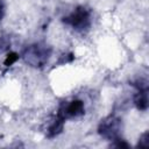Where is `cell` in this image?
<instances>
[{
    "label": "cell",
    "mask_w": 149,
    "mask_h": 149,
    "mask_svg": "<svg viewBox=\"0 0 149 149\" xmlns=\"http://www.w3.org/2000/svg\"><path fill=\"white\" fill-rule=\"evenodd\" d=\"M120 130H121V121H120V119H118L116 116H113V115H109V116L105 118L104 120H101V122L99 123V127H98V133L102 137L111 140V141L119 137Z\"/></svg>",
    "instance_id": "3"
},
{
    "label": "cell",
    "mask_w": 149,
    "mask_h": 149,
    "mask_svg": "<svg viewBox=\"0 0 149 149\" xmlns=\"http://www.w3.org/2000/svg\"><path fill=\"white\" fill-rule=\"evenodd\" d=\"M134 105L139 111H146L148 108V88L137 90L134 95Z\"/></svg>",
    "instance_id": "5"
},
{
    "label": "cell",
    "mask_w": 149,
    "mask_h": 149,
    "mask_svg": "<svg viewBox=\"0 0 149 149\" xmlns=\"http://www.w3.org/2000/svg\"><path fill=\"white\" fill-rule=\"evenodd\" d=\"M51 54V49L44 44H33L29 45L23 52V59L31 66L41 68L43 66Z\"/></svg>",
    "instance_id": "1"
},
{
    "label": "cell",
    "mask_w": 149,
    "mask_h": 149,
    "mask_svg": "<svg viewBox=\"0 0 149 149\" xmlns=\"http://www.w3.org/2000/svg\"><path fill=\"white\" fill-rule=\"evenodd\" d=\"M3 14H5V7H3V3H2V1L0 0V22H1L2 17H3Z\"/></svg>",
    "instance_id": "10"
},
{
    "label": "cell",
    "mask_w": 149,
    "mask_h": 149,
    "mask_svg": "<svg viewBox=\"0 0 149 149\" xmlns=\"http://www.w3.org/2000/svg\"><path fill=\"white\" fill-rule=\"evenodd\" d=\"M17 59H19V55H17L16 52H9V54L6 56V59H5L3 64H5L6 66H10V65H13Z\"/></svg>",
    "instance_id": "8"
},
{
    "label": "cell",
    "mask_w": 149,
    "mask_h": 149,
    "mask_svg": "<svg viewBox=\"0 0 149 149\" xmlns=\"http://www.w3.org/2000/svg\"><path fill=\"white\" fill-rule=\"evenodd\" d=\"M137 146H139L140 148H143V149L149 148V133H148V132H144V133L141 135Z\"/></svg>",
    "instance_id": "7"
},
{
    "label": "cell",
    "mask_w": 149,
    "mask_h": 149,
    "mask_svg": "<svg viewBox=\"0 0 149 149\" xmlns=\"http://www.w3.org/2000/svg\"><path fill=\"white\" fill-rule=\"evenodd\" d=\"M63 127H64V120L57 115L48 125V127H47V136L48 137H54V136L58 135L63 130Z\"/></svg>",
    "instance_id": "6"
},
{
    "label": "cell",
    "mask_w": 149,
    "mask_h": 149,
    "mask_svg": "<svg viewBox=\"0 0 149 149\" xmlns=\"http://www.w3.org/2000/svg\"><path fill=\"white\" fill-rule=\"evenodd\" d=\"M64 23L72 27L76 30H83L90 26L91 22V14L88 9L85 7H77L73 12H71L68 16L63 19Z\"/></svg>",
    "instance_id": "2"
},
{
    "label": "cell",
    "mask_w": 149,
    "mask_h": 149,
    "mask_svg": "<svg viewBox=\"0 0 149 149\" xmlns=\"http://www.w3.org/2000/svg\"><path fill=\"white\" fill-rule=\"evenodd\" d=\"M83 113H84V102L81 100L76 99V100H71L62 104L57 115L63 120H65V119L76 118L78 115H81Z\"/></svg>",
    "instance_id": "4"
},
{
    "label": "cell",
    "mask_w": 149,
    "mask_h": 149,
    "mask_svg": "<svg viewBox=\"0 0 149 149\" xmlns=\"http://www.w3.org/2000/svg\"><path fill=\"white\" fill-rule=\"evenodd\" d=\"M114 141V147H116V148H129V144L127 143V142H125L123 140H121L120 137H118V139H115V140H113Z\"/></svg>",
    "instance_id": "9"
}]
</instances>
